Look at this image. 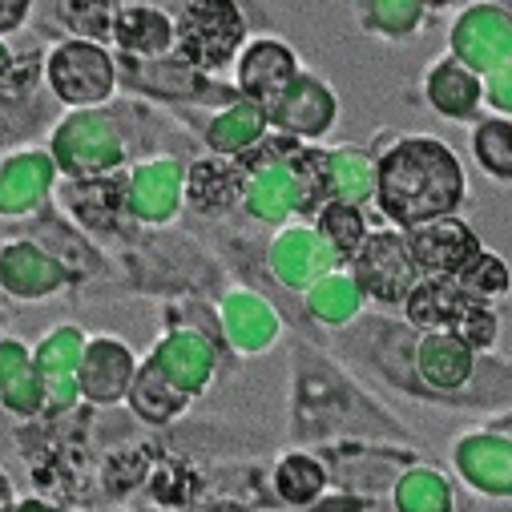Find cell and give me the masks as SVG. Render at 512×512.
<instances>
[{
  "label": "cell",
  "mask_w": 512,
  "mask_h": 512,
  "mask_svg": "<svg viewBox=\"0 0 512 512\" xmlns=\"http://www.w3.org/2000/svg\"><path fill=\"white\" fill-rule=\"evenodd\" d=\"M416 190H424V218L456 206V198H460L456 158L432 142H412L400 154H392L388 170H383V202H388V210L408 218Z\"/></svg>",
  "instance_id": "cell-1"
},
{
  "label": "cell",
  "mask_w": 512,
  "mask_h": 512,
  "mask_svg": "<svg viewBox=\"0 0 512 512\" xmlns=\"http://www.w3.org/2000/svg\"><path fill=\"white\" fill-rule=\"evenodd\" d=\"M182 41L190 53L206 57V61H218L234 49L238 41V17L226 0H202V5L186 9L182 17Z\"/></svg>",
  "instance_id": "cell-2"
},
{
  "label": "cell",
  "mask_w": 512,
  "mask_h": 512,
  "mask_svg": "<svg viewBox=\"0 0 512 512\" xmlns=\"http://www.w3.org/2000/svg\"><path fill=\"white\" fill-rule=\"evenodd\" d=\"M460 311H464V295H460V287H452L444 279H432L412 295V319H420L428 327H440V323L456 319Z\"/></svg>",
  "instance_id": "cell-3"
},
{
  "label": "cell",
  "mask_w": 512,
  "mask_h": 512,
  "mask_svg": "<svg viewBox=\"0 0 512 512\" xmlns=\"http://www.w3.org/2000/svg\"><path fill=\"white\" fill-rule=\"evenodd\" d=\"M460 283L468 287V291H484V295H496L500 287H504V267L492 259V254H476V263L472 267H464L460 271Z\"/></svg>",
  "instance_id": "cell-4"
},
{
  "label": "cell",
  "mask_w": 512,
  "mask_h": 512,
  "mask_svg": "<svg viewBox=\"0 0 512 512\" xmlns=\"http://www.w3.org/2000/svg\"><path fill=\"white\" fill-rule=\"evenodd\" d=\"M327 222H331V234L339 238V246H355V238H359V214L355 210H339Z\"/></svg>",
  "instance_id": "cell-5"
}]
</instances>
